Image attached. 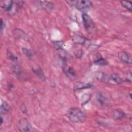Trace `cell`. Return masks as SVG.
Segmentation results:
<instances>
[{
    "label": "cell",
    "instance_id": "cell-1",
    "mask_svg": "<svg viewBox=\"0 0 132 132\" xmlns=\"http://www.w3.org/2000/svg\"><path fill=\"white\" fill-rule=\"evenodd\" d=\"M66 116L70 121L75 123L83 122L86 118L83 111L77 107H73L68 110Z\"/></svg>",
    "mask_w": 132,
    "mask_h": 132
},
{
    "label": "cell",
    "instance_id": "cell-2",
    "mask_svg": "<svg viewBox=\"0 0 132 132\" xmlns=\"http://www.w3.org/2000/svg\"><path fill=\"white\" fill-rule=\"evenodd\" d=\"M75 7L78 10L86 13L88 12L92 6V3L88 0H78L75 2Z\"/></svg>",
    "mask_w": 132,
    "mask_h": 132
},
{
    "label": "cell",
    "instance_id": "cell-3",
    "mask_svg": "<svg viewBox=\"0 0 132 132\" xmlns=\"http://www.w3.org/2000/svg\"><path fill=\"white\" fill-rule=\"evenodd\" d=\"M82 19L84 26L88 31L91 32L94 30L95 24L87 13H83L82 14Z\"/></svg>",
    "mask_w": 132,
    "mask_h": 132
},
{
    "label": "cell",
    "instance_id": "cell-4",
    "mask_svg": "<svg viewBox=\"0 0 132 132\" xmlns=\"http://www.w3.org/2000/svg\"><path fill=\"white\" fill-rule=\"evenodd\" d=\"M18 129L21 131H29L31 130V126L26 118L20 119L16 123Z\"/></svg>",
    "mask_w": 132,
    "mask_h": 132
},
{
    "label": "cell",
    "instance_id": "cell-5",
    "mask_svg": "<svg viewBox=\"0 0 132 132\" xmlns=\"http://www.w3.org/2000/svg\"><path fill=\"white\" fill-rule=\"evenodd\" d=\"M118 58L122 62L126 64H129L131 63V57L129 53L121 51L118 53Z\"/></svg>",
    "mask_w": 132,
    "mask_h": 132
},
{
    "label": "cell",
    "instance_id": "cell-6",
    "mask_svg": "<svg viewBox=\"0 0 132 132\" xmlns=\"http://www.w3.org/2000/svg\"><path fill=\"white\" fill-rule=\"evenodd\" d=\"M123 80L118 74H113L110 76H108L106 83L112 84H122Z\"/></svg>",
    "mask_w": 132,
    "mask_h": 132
},
{
    "label": "cell",
    "instance_id": "cell-7",
    "mask_svg": "<svg viewBox=\"0 0 132 132\" xmlns=\"http://www.w3.org/2000/svg\"><path fill=\"white\" fill-rule=\"evenodd\" d=\"M63 70L65 75H67L69 78L71 79H74L75 78L76 74L74 69H72L71 67H68L67 64H65L63 66Z\"/></svg>",
    "mask_w": 132,
    "mask_h": 132
},
{
    "label": "cell",
    "instance_id": "cell-8",
    "mask_svg": "<svg viewBox=\"0 0 132 132\" xmlns=\"http://www.w3.org/2000/svg\"><path fill=\"white\" fill-rule=\"evenodd\" d=\"M72 40H73V42L75 44L84 45L87 42L88 39L80 35H76L73 37Z\"/></svg>",
    "mask_w": 132,
    "mask_h": 132
},
{
    "label": "cell",
    "instance_id": "cell-9",
    "mask_svg": "<svg viewBox=\"0 0 132 132\" xmlns=\"http://www.w3.org/2000/svg\"><path fill=\"white\" fill-rule=\"evenodd\" d=\"M13 35L16 38H22L24 40H26L28 38L27 35L22 30L19 28H15L13 31Z\"/></svg>",
    "mask_w": 132,
    "mask_h": 132
},
{
    "label": "cell",
    "instance_id": "cell-10",
    "mask_svg": "<svg viewBox=\"0 0 132 132\" xmlns=\"http://www.w3.org/2000/svg\"><path fill=\"white\" fill-rule=\"evenodd\" d=\"M39 5L42 9H44V10L50 12L53 9L54 7L53 4L52 2L47 1H40Z\"/></svg>",
    "mask_w": 132,
    "mask_h": 132
},
{
    "label": "cell",
    "instance_id": "cell-11",
    "mask_svg": "<svg viewBox=\"0 0 132 132\" xmlns=\"http://www.w3.org/2000/svg\"><path fill=\"white\" fill-rule=\"evenodd\" d=\"M92 87V85L88 83H84L81 82H76L74 86V89L75 91L80 90L82 89H88Z\"/></svg>",
    "mask_w": 132,
    "mask_h": 132
},
{
    "label": "cell",
    "instance_id": "cell-12",
    "mask_svg": "<svg viewBox=\"0 0 132 132\" xmlns=\"http://www.w3.org/2000/svg\"><path fill=\"white\" fill-rule=\"evenodd\" d=\"M111 115L113 118L117 120H121V119H124L126 117V114H125L124 112L118 109H116L113 110L112 111Z\"/></svg>",
    "mask_w": 132,
    "mask_h": 132
},
{
    "label": "cell",
    "instance_id": "cell-13",
    "mask_svg": "<svg viewBox=\"0 0 132 132\" xmlns=\"http://www.w3.org/2000/svg\"><path fill=\"white\" fill-rule=\"evenodd\" d=\"M13 4V2L11 0L3 1L1 2V7L6 11H9L11 10Z\"/></svg>",
    "mask_w": 132,
    "mask_h": 132
},
{
    "label": "cell",
    "instance_id": "cell-14",
    "mask_svg": "<svg viewBox=\"0 0 132 132\" xmlns=\"http://www.w3.org/2000/svg\"><path fill=\"white\" fill-rule=\"evenodd\" d=\"M96 57V58H95L94 61V62L95 64L102 66H104L108 64L107 61L102 57V56L100 54V53L98 54Z\"/></svg>",
    "mask_w": 132,
    "mask_h": 132
},
{
    "label": "cell",
    "instance_id": "cell-15",
    "mask_svg": "<svg viewBox=\"0 0 132 132\" xmlns=\"http://www.w3.org/2000/svg\"><path fill=\"white\" fill-rule=\"evenodd\" d=\"M98 102L102 106H105L107 104V98L101 93H98L96 95Z\"/></svg>",
    "mask_w": 132,
    "mask_h": 132
},
{
    "label": "cell",
    "instance_id": "cell-16",
    "mask_svg": "<svg viewBox=\"0 0 132 132\" xmlns=\"http://www.w3.org/2000/svg\"><path fill=\"white\" fill-rule=\"evenodd\" d=\"M10 110L9 106L5 102L3 103L1 106V113L3 114L8 113Z\"/></svg>",
    "mask_w": 132,
    "mask_h": 132
},
{
    "label": "cell",
    "instance_id": "cell-17",
    "mask_svg": "<svg viewBox=\"0 0 132 132\" xmlns=\"http://www.w3.org/2000/svg\"><path fill=\"white\" fill-rule=\"evenodd\" d=\"M120 2H121V4L122 6V7L126 8L127 10H128L130 12H131V11H132V6H131L132 3L131 2L122 1Z\"/></svg>",
    "mask_w": 132,
    "mask_h": 132
},
{
    "label": "cell",
    "instance_id": "cell-18",
    "mask_svg": "<svg viewBox=\"0 0 132 132\" xmlns=\"http://www.w3.org/2000/svg\"><path fill=\"white\" fill-rule=\"evenodd\" d=\"M54 46L58 50H60L62 48L63 42L62 41H55L53 42Z\"/></svg>",
    "mask_w": 132,
    "mask_h": 132
},
{
    "label": "cell",
    "instance_id": "cell-19",
    "mask_svg": "<svg viewBox=\"0 0 132 132\" xmlns=\"http://www.w3.org/2000/svg\"><path fill=\"white\" fill-rule=\"evenodd\" d=\"M22 51L23 53L28 58H30L32 56V53L29 49L27 48H22Z\"/></svg>",
    "mask_w": 132,
    "mask_h": 132
},
{
    "label": "cell",
    "instance_id": "cell-20",
    "mask_svg": "<svg viewBox=\"0 0 132 132\" xmlns=\"http://www.w3.org/2000/svg\"><path fill=\"white\" fill-rule=\"evenodd\" d=\"M7 56L8 57V58L11 60L12 61H16L18 59L17 57L16 56H15L12 53H11L10 52H8L7 53Z\"/></svg>",
    "mask_w": 132,
    "mask_h": 132
},
{
    "label": "cell",
    "instance_id": "cell-21",
    "mask_svg": "<svg viewBox=\"0 0 132 132\" xmlns=\"http://www.w3.org/2000/svg\"><path fill=\"white\" fill-rule=\"evenodd\" d=\"M34 71L38 76H41V77H44V75H43V73L42 71V70L40 68H37L36 69H34Z\"/></svg>",
    "mask_w": 132,
    "mask_h": 132
},
{
    "label": "cell",
    "instance_id": "cell-22",
    "mask_svg": "<svg viewBox=\"0 0 132 132\" xmlns=\"http://www.w3.org/2000/svg\"><path fill=\"white\" fill-rule=\"evenodd\" d=\"M84 96L85 97V99H81L82 104H86V103H87V102L89 100V99L90 98V95L88 94H84Z\"/></svg>",
    "mask_w": 132,
    "mask_h": 132
},
{
    "label": "cell",
    "instance_id": "cell-23",
    "mask_svg": "<svg viewBox=\"0 0 132 132\" xmlns=\"http://www.w3.org/2000/svg\"><path fill=\"white\" fill-rule=\"evenodd\" d=\"M131 73L130 72H128V73L126 75V79L127 81L131 82Z\"/></svg>",
    "mask_w": 132,
    "mask_h": 132
},
{
    "label": "cell",
    "instance_id": "cell-24",
    "mask_svg": "<svg viewBox=\"0 0 132 132\" xmlns=\"http://www.w3.org/2000/svg\"><path fill=\"white\" fill-rule=\"evenodd\" d=\"M5 25V23L4 22H3V20L1 19V30L2 31L3 29L4 28Z\"/></svg>",
    "mask_w": 132,
    "mask_h": 132
},
{
    "label": "cell",
    "instance_id": "cell-25",
    "mask_svg": "<svg viewBox=\"0 0 132 132\" xmlns=\"http://www.w3.org/2000/svg\"><path fill=\"white\" fill-rule=\"evenodd\" d=\"M3 118L1 117V125H2L3 124Z\"/></svg>",
    "mask_w": 132,
    "mask_h": 132
}]
</instances>
